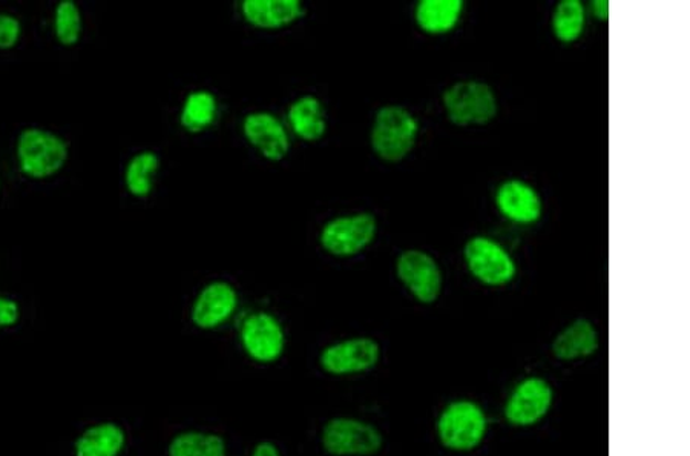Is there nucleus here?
Listing matches in <instances>:
<instances>
[{"label": "nucleus", "instance_id": "nucleus-2", "mask_svg": "<svg viewBox=\"0 0 690 456\" xmlns=\"http://www.w3.org/2000/svg\"><path fill=\"white\" fill-rule=\"evenodd\" d=\"M440 443L448 449L468 452L476 449L487 434V416L473 401H456L445 407L437 422Z\"/></svg>", "mask_w": 690, "mask_h": 456}, {"label": "nucleus", "instance_id": "nucleus-22", "mask_svg": "<svg viewBox=\"0 0 690 456\" xmlns=\"http://www.w3.org/2000/svg\"><path fill=\"white\" fill-rule=\"evenodd\" d=\"M585 26V8L578 0H563L552 15V30L559 41H577Z\"/></svg>", "mask_w": 690, "mask_h": 456}, {"label": "nucleus", "instance_id": "nucleus-18", "mask_svg": "<svg viewBox=\"0 0 690 456\" xmlns=\"http://www.w3.org/2000/svg\"><path fill=\"white\" fill-rule=\"evenodd\" d=\"M289 121L302 140L317 141L325 136V109L317 97L304 96L294 102L289 109Z\"/></svg>", "mask_w": 690, "mask_h": 456}, {"label": "nucleus", "instance_id": "nucleus-25", "mask_svg": "<svg viewBox=\"0 0 690 456\" xmlns=\"http://www.w3.org/2000/svg\"><path fill=\"white\" fill-rule=\"evenodd\" d=\"M21 22L10 14H0V50L13 49L21 38Z\"/></svg>", "mask_w": 690, "mask_h": 456}, {"label": "nucleus", "instance_id": "nucleus-13", "mask_svg": "<svg viewBox=\"0 0 690 456\" xmlns=\"http://www.w3.org/2000/svg\"><path fill=\"white\" fill-rule=\"evenodd\" d=\"M236 308V293L224 282L206 286L192 308V321L201 329H212L226 321Z\"/></svg>", "mask_w": 690, "mask_h": 456}, {"label": "nucleus", "instance_id": "nucleus-27", "mask_svg": "<svg viewBox=\"0 0 690 456\" xmlns=\"http://www.w3.org/2000/svg\"><path fill=\"white\" fill-rule=\"evenodd\" d=\"M593 10L595 15L602 19V21H607V18H609V2L607 0H595Z\"/></svg>", "mask_w": 690, "mask_h": 456}, {"label": "nucleus", "instance_id": "nucleus-1", "mask_svg": "<svg viewBox=\"0 0 690 456\" xmlns=\"http://www.w3.org/2000/svg\"><path fill=\"white\" fill-rule=\"evenodd\" d=\"M420 125L402 106H384L376 114L372 129V147L386 163L405 159L416 144Z\"/></svg>", "mask_w": 690, "mask_h": 456}, {"label": "nucleus", "instance_id": "nucleus-12", "mask_svg": "<svg viewBox=\"0 0 690 456\" xmlns=\"http://www.w3.org/2000/svg\"><path fill=\"white\" fill-rule=\"evenodd\" d=\"M243 128L247 140L270 162H279L289 152L290 141L286 129L272 114H248Z\"/></svg>", "mask_w": 690, "mask_h": 456}, {"label": "nucleus", "instance_id": "nucleus-9", "mask_svg": "<svg viewBox=\"0 0 690 456\" xmlns=\"http://www.w3.org/2000/svg\"><path fill=\"white\" fill-rule=\"evenodd\" d=\"M397 277L421 303H433L439 297L442 274L439 266L422 251H405L397 258Z\"/></svg>", "mask_w": 690, "mask_h": 456}, {"label": "nucleus", "instance_id": "nucleus-23", "mask_svg": "<svg viewBox=\"0 0 690 456\" xmlns=\"http://www.w3.org/2000/svg\"><path fill=\"white\" fill-rule=\"evenodd\" d=\"M159 157L153 152H141L134 157L126 168V187L136 197H148L152 191V179L159 169Z\"/></svg>", "mask_w": 690, "mask_h": 456}, {"label": "nucleus", "instance_id": "nucleus-28", "mask_svg": "<svg viewBox=\"0 0 690 456\" xmlns=\"http://www.w3.org/2000/svg\"><path fill=\"white\" fill-rule=\"evenodd\" d=\"M252 456H279V452L272 443H259Z\"/></svg>", "mask_w": 690, "mask_h": 456}, {"label": "nucleus", "instance_id": "nucleus-26", "mask_svg": "<svg viewBox=\"0 0 690 456\" xmlns=\"http://www.w3.org/2000/svg\"><path fill=\"white\" fill-rule=\"evenodd\" d=\"M19 317H21V310H19L18 303L0 297V329L11 328L18 324Z\"/></svg>", "mask_w": 690, "mask_h": 456}, {"label": "nucleus", "instance_id": "nucleus-20", "mask_svg": "<svg viewBox=\"0 0 690 456\" xmlns=\"http://www.w3.org/2000/svg\"><path fill=\"white\" fill-rule=\"evenodd\" d=\"M169 456H226L223 438L203 432H184L169 444Z\"/></svg>", "mask_w": 690, "mask_h": 456}, {"label": "nucleus", "instance_id": "nucleus-6", "mask_svg": "<svg viewBox=\"0 0 690 456\" xmlns=\"http://www.w3.org/2000/svg\"><path fill=\"white\" fill-rule=\"evenodd\" d=\"M376 234V220L372 214L339 218L327 223L321 232V245L327 253L350 257L369 246Z\"/></svg>", "mask_w": 690, "mask_h": 456}, {"label": "nucleus", "instance_id": "nucleus-15", "mask_svg": "<svg viewBox=\"0 0 690 456\" xmlns=\"http://www.w3.org/2000/svg\"><path fill=\"white\" fill-rule=\"evenodd\" d=\"M497 206L512 222L532 223L542 214V203L538 192L520 180H510L497 191Z\"/></svg>", "mask_w": 690, "mask_h": 456}, {"label": "nucleus", "instance_id": "nucleus-4", "mask_svg": "<svg viewBox=\"0 0 690 456\" xmlns=\"http://www.w3.org/2000/svg\"><path fill=\"white\" fill-rule=\"evenodd\" d=\"M449 120L457 127L487 125L495 119L497 104L490 86L480 82H459L444 94Z\"/></svg>", "mask_w": 690, "mask_h": 456}, {"label": "nucleus", "instance_id": "nucleus-7", "mask_svg": "<svg viewBox=\"0 0 690 456\" xmlns=\"http://www.w3.org/2000/svg\"><path fill=\"white\" fill-rule=\"evenodd\" d=\"M469 271L485 285L503 286L516 275V265L502 246L490 238L476 237L465 246Z\"/></svg>", "mask_w": 690, "mask_h": 456}, {"label": "nucleus", "instance_id": "nucleus-11", "mask_svg": "<svg viewBox=\"0 0 690 456\" xmlns=\"http://www.w3.org/2000/svg\"><path fill=\"white\" fill-rule=\"evenodd\" d=\"M242 340L248 356L262 363L279 359L284 351L282 325L269 314H254L244 320Z\"/></svg>", "mask_w": 690, "mask_h": 456}, {"label": "nucleus", "instance_id": "nucleus-8", "mask_svg": "<svg viewBox=\"0 0 690 456\" xmlns=\"http://www.w3.org/2000/svg\"><path fill=\"white\" fill-rule=\"evenodd\" d=\"M552 399H554V392L550 384L538 377H531V379L523 380L511 393L505 406V416L514 426H532L548 414Z\"/></svg>", "mask_w": 690, "mask_h": 456}, {"label": "nucleus", "instance_id": "nucleus-17", "mask_svg": "<svg viewBox=\"0 0 690 456\" xmlns=\"http://www.w3.org/2000/svg\"><path fill=\"white\" fill-rule=\"evenodd\" d=\"M124 428L114 423H102L86 428L74 446L76 456H118L124 450Z\"/></svg>", "mask_w": 690, "mask_h": 456}, {"label": "nucleus", "instance_id": "nucleus-3", "mask_svg": "<svg viewBox=\"0 0 690 456\" xmlns=\"http://www.w3.org/2000/svg\"><path fill=\"white\" fill-rule=\"evenodd\" d=\"M19 163L33 179H45L62 169L68 159V147L55 134L42 129H26L19 137Z\"/></svg>", "mask_w": 690, "mask_h": 456}, {"label": "nucleus", "instance_id": "nucleus-16", "mask_svg": "<svg viewBox=\"0 0 690 456\" xmlns=\"http://www.w3.org/2000/svg\"><path fill=\"white\" fill-rule=\"evenodd\" d=\"M598 349L597 330L587 320H575L559 333L552 343V353L562 361L591 357Z\"/></svg>", "mask_w": 690, "mask_h": 456}, {"label": "nucleus", "instance_id": "nucleus-14", "mask_svg": "<svg viewBox=\"0 0 690 456\" xmlns=\"http://www.w3.org/2000/svg\"><path fill=\"white\" fill-rule=\"evenodd\" d=\"M242 11L248 23L263 30L282 29L304 15L298 0H246Z\"/></svg>", "mask_w": 690, "mask_h": 456}, {"label": "nucleus", "instance_id": "nucleus-21", "mask_svg": "<svg viewBox=\"0 0 690 456\" xmlns=\"http://www.w3.org/2000/svg\"><path fill=\"white\" fill-rule=\"evenodd\" d=\"M216 116V100L211 93L197 92L184 102L180 121L189 132H201L214 124Z\"/></svg>", "mask_w": 690, "mask_h": 456}, {"label": "nucleus", "instance_id": "nucleus-5", "mask_svg": "<svg viewBox=\"0 0 690 456\" xmlns=\"http://www.w3.org/2000/svg\"><path fill=\"white\" fill-rule=\"evenodd\" d=\"M322 446L335 456H370L382 447V435L372 424L335 418L322 431Z\"/></svg>", "mask_w": 690, "mask_h": 456}, {"label": "nucleus", "instance_id": "nucleus-19", "mask_svg": "<svg viewBox=\"0 0 690 456\" xmlns=\"http://www.w3.org/2000/svg\"><path fill=\"white\" fill-rule=\"evenodd\" d=\"M463 8V0H422L416 8V21L427 33H447L455 29Z\"/></svg>", "mask_w": 690, "mask_h": 456}, {"label": "nucleus", "instance_id": "nucleus-24", "mask_svg": "<svg viewBox=\"0 0 690 456\" xmlns=\"http://www.w3.org/2000/svg\"><path fill=\"white\" fill-rule=\"evenodd\" d=\"M55 35L63 45H74L82 33V15L76 3L63 0L55 8Z\"/></svg>", "mask_w": 690, "mask_h": 456}, {"label": "nucleus", "instance_id": "nucleus-10", "mask_svg": "<svg viewBox=\"0 0 690 456\" xmlns=\"http://www.w3.org/2000/svg\"><path fill=\"white\" fill-rule=\"evenodd\" d=\"M380 346L372 338H353L325 349L321 365L333 375H350L369 371L380 361Z\"/></svg>", "mask_w": 690, "mask_h": 456}]
</instances>
